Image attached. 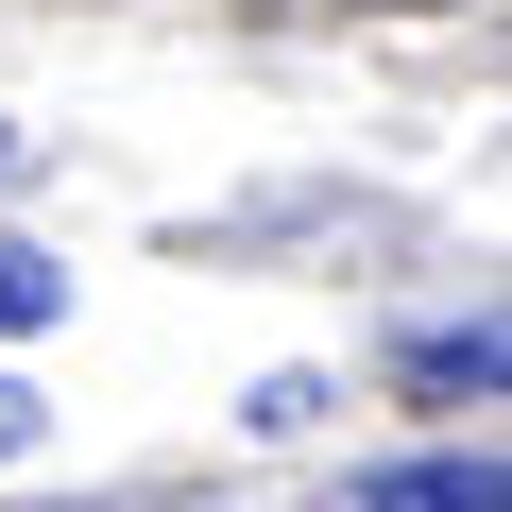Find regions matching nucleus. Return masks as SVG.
Instances as JSON below:
<instances>
[{
    "label": "nucleus",
    "instance_id": "nucleus-1",
    "mask_svg": "<svg viewBox=\"0 0 512 512\" xmlns=\"http://www.w3.org/2000/svg\"><path fill=\"white\" fill-rule=\"evenodd\" d=\"M342 512H512V478H495V444H478V461H393V478H342Z\"/></svg>",
    "mask_w": 512,
    "mask_h": 512
},
{
    "label": "nucleus",
    "instance_id": "nucleus-2",
    "mask_svg": "<svg viewBox=\"0 0 512 512\" xmlns=\"http://www.w3.org/2000/svg\"><path fill=\"white\" fill-rule=\"evenodd\" d=\"M495 376H512L495 325H427V342H410V393H495Z\"/></svg>",
    "mask_w": 512,
    "mask_h": 512
},
{
    "label": "nucleus",
    "instance_id": "nucleus-3",
    "mask_svg": "<svg viewBox=\"0 0 512 512\" xmlns=\"http://www.w3.org/2000/svg\"><path fill=\"white\" fill-rule=\"evenodd\" d=\"M52 308H69V274H52V256H0V342H35Z\"/></svg>",
    "mask_w": 512,
    "mask_h": 512
},
{
    "label": "nucleus",
    "instance_id": "nucleus-4",
    "mask_svg": "<svg viewBox=\"0 0 512 512\" xmlns=\"http://www.w3.org/2000/svg\"><path fill=\"white\" fill-rule=\"evenodd\" d=\"M18 444H35V393H18V376H0V461H18Z\"/></svg>",
    "mask_w": 512,
    "mask_h": 512
}]
</instances>
